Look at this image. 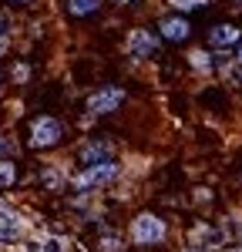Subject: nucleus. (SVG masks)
I'll return each instance as SVG.
<instances>
[{
  "mask_svg": "<svg viewBox=\"0 0 242 252\" xmlns=\"http://www.w3.org/2000/svg\"><path fill=\"white\" fill-rule=\"evenodd\" d=\"M165 235H168L165 222H161L158 215H151V212L138 215L135 225H131V239H135V246H158V242H165Z\"/></svg>",
  "mask_w": 242,
  "mask_h": 252,
  "instance_id": "obj_1",
  "label": "nucleus"
},
{
  "mask_svg": "<svg viewBox=\"0 0 242 252\" xmlns=\"http://www.w3.org/2000/svg\"><path fill=\"white\" fill-rule=\"evenodd\" d=\"M60 138H64V125L58 118H37L34 128H30V148H54Z\"/></svg>",
  "mask_w": 242,
  "mask_h": 252,
  "instance_id": "obj_2",
  "label": "nucleus"
},
{
  "mask_svg": "<svg viewBox=\"0 0 242 252\" xmlns=\"http://www.w3.org/2000/svg\"><path fill=\"white\" fill-rule=\"evenodd\" d=\"M118 175V165L108 158V161H98V165H88L84 172H81L78 178V189L81 192H88V189H98V185H104V182H111Z\"/></svg>",
  "mask_w": 242,
  "mask_h": 252,
  "instance_id": "obj_3",
  "label": "nucleus"
},
{
  "mask_svg": "<svg viewBox=\"0 0 242 252\" xmlns=\"http://www.w3.org/2000/svg\"><path fill=\"white\" fill-rule=\"evenodd\" d=\"M121 101H124V91L121 88H101L94 94L88 97V111L91 115H108V111H115Z\"/></svg>",
  "mask_w": 242,
  "mask_h": 252,
  "instance_id": "obj_4",
  "label": "nucleus"
},
{
  "mask_svg": "<svg viewBox=\"0 0 242 252\" xmlns=\"http://www.w3.org/2000/svg\"><path fill=\"white\" fill-rule=\"evenodd\" d=\"M128 47H131V54H135V58H151V54L158 51V40L151 37L148 31H131Z\"/></svg>",
  "mask_w": 242,
  "mask_h": 252,
  "instance_id": "obj_5",
  "label": "nucleus"
},
{
  "mask_svg": "<svg viewBox=\"0 0 242 252\" xmlns=\"http://www.w3.org/2000/svg\"><path fill=\"white\" fill-rule=\"evenodd\" d=\"M158 31H161V37H165V40H175V44H179V40L188 37L192 27H188V20H185V17H165L158 24Z\"/></svg>",
  "mask_w": 242,
  "mask_h": 252,
  "instance_id": "obj_6",
  "label": "nucleus"
},
{
  "mask_svg": "<svg viewBox=\"0 0 242 252\" xmlns=\"http://www.w3.org/2000/svg\"><path fill=\"white\" fill-rule=\"evenodd\" d=\"M236 40H239V27H232V24H219V27L209 31V44L219 47V51L222 47H232Z\"/></svg>",
  "mask_w": 242,
  "mask_h": 252,
  "instance_id": "obj_7",
  "label": "nucleus"
},
{
  "mask_svg": "<svg viewBox=\"0 0 242 252\" xmlns=\"http://www.w3.org/2000/svg\"><path fill=\"white\" fill-rule=\"evenodd\" d=\"M108 158H111V141H91V145H84V152H81L84 168H88V165H98V161H108Z\"/></svg>",
  "mask_w": 242,
  "mask_h": 252,
  "instance_id": "obj_8",
  "label": "nucleus"
},
{
  "mask_svg": "<svg viewBox=\"0 0 242 252\" xmlns=\"http://www.w3.org/2000/svg\"><path fill=\"white\" fill-rule=\"evenodd\" d=\"M67 10L74 17H88V14H98L101 10V0H67Z\"/></svg>",
  "mask_w": 242,
  "mask_h": 252,
  "instance_id": "obj_9",
  "label": "nucleus"
},
{
  "mask_svg": "<svg viewBox=\"0 0 242 252\" xmlns=\"http://www.w3.org/2000/svg\"><path fill=\"white\" fill-rule=\"evenodd\" d=\"M188 64H192L195 71H212V67H215L212 54H205V51H192V54H188Z\"/></svg>",
  "mask_w": 242,
  "mask_h": 252,
  "instance_id": "obj_10",
  "label": "nucleus"
},
{
  "mask_svg": "<svg viewBox=\"0 0 242 252\" xmlns=\"http://www.w3.org/2000/svg\"><path fill=\"white\" fill-rule=\"evenodd\" d=\"M175 10H182V14H192V10H205L209 7V0H168Z\"/></svg>",
  "mask_w": 242,
  "mask_h": 252,
  "instance_id": "obj_11",
  "label": "nucleus"
},
{
  "mask_svg": "<svg viewBox=\"0 0 242 252\" xmlns=\"http://www.w3.org/2000/svg\"><path fill=\"white\" fill-rule=\"evenodd\" d=\"M17 182V168L10 161H0V189H10Z\"/></svg>",
  "mask_w": 242,
  "mask_h": 252,
  "instance_id": "obj_12",
  "label": "nucleus"
},
{
  "mask_svg": "<svg viewBox=\"0 0 242 252\" xmlns=\"http://www.w3.org/2000/svg\"><path fill=\"white\" fill-rule=\"evenodd\" d=\"M20 235V225H0V242H14Z\"/></svg>",
  "mask_w": 242,
  "mask_h": 252,
  "instance_id": "obj_13",
  "label": "nucleus"
},
{
  "mask_svg": "<svg viewBox=\"0 0 242 252\" xmlns=\"http://www.w3.org/2000/svg\"><path fill=\"white\" fill-rule=\"evenodd\" d=\"M0 225H17V215L10 209H0Z\"/></svg>",
  "mask_w": 242,
  "mask_h": 252,
  "instance_id": "obj_14",
  "label": "nucleus"
},
{
  "mask_svg": "<svg viewBox=\"0 0 242 252\" xmlns=\"http://www.w3.org/2000/svg\"><path fill=\"white\" fill-rule=\"evenodd\" d=\"M101 249H104V252H118V249H121V242L115 239V235H111V239H101Z\"/></svg>",
  "mask_w": 242,
  "mask_h": 252,
  "instance_id": "obj_15",
  "label": "nucleus"
},
{
  "mask_svg": "<svg viewBox=\"0 0 242 252\" xmlns=\"http://www.w3.org/2000/svg\"><path fill=\"white\" fill-rule=\"evenodd\" d=\"M44 252H64L60 239H51V242H44Z\"/></svg>",
  "mask_w": 242,
  "mask_h": 252,
  "instance_id": "obj_16",
  "label": "nucleus"
},
{
  "mask_svg": "<svg viewBox=\"0 0 242 252\" xmlns=\"http://www.w3.org/2000/svg\"><path fill=\"white\" fill-rule=\"evenodd\" d=\"M3 40H7V17H0V47H3Z\"/></svg>",
  "mask_w": 242,
  "mask_h": 252,
  "instance_id": "obj_17",
  "label": "nucleus"
},
{
  "mask_svg": "<svg viewBox=\"0 0 242 252\" xmlns=\"http://www.w3.org/2000/svg\"><path fill=\"white\" fill-rule=\"evenodd\" d=\"M3 152H7V141H3V138H0V155H3Z\"/></svg>",
  "mask_w": 242,
  "mask_h": 252,
  "instance_id": "obj_18",
  "label": "nucleus"
},
{
  "mask_svg": "<svg viewBox=\"0 0 242 252\" xmlns=\"http://www.w3.org/2000/svg\"><path fill=\"white\" fill-rule=\"evenodd\" d=\"M236 61H239V64H242V47H239V51H236Z\"/></svg>",
  "mask_w": 242,
  "mask_h": 252,
  "instance_id": "obj_19",
  "label": "nucleus"
},
{
  "mask_svg": "<svg viewBox=\"0 0 242 252\" xmlns=\"http://www.w3.org/2000/svg\"><path fill=\"white\" fill-rule=\"evenodd\" d=\"M14 3H30V0H14Z\"/></svg>",
  "mask_w": 242,
  "mask_h": 252,
  "instance_id": "obj_20",
  "label": "nucleus"
},
{
  "mask_svg": "<svg viewBox=\"0 0 242 252\" xmlns=\"http://www.w3.org/2000/svg\"><path fill=\"white\" fill-rule=\"evenodd\" d=\"M121 3H131V0H121Z\"/></svg>",
  "mask_w": 242,
  "mask_h": 252,
  "instance_id": "obj_21",
  "label": "nucleus"
},
{
  "mask_svg": "<svg viewBox=\"0 0 242 252\" xmlns=\"http://www.w3.org/2000/svg\"><path fill=\"white\" fill-rule=\"evenodd\" d=\"M239 81H242V74H239Z\"/></svg>",
  "mask_w": 242,
  "mask_h": 252,
  "instance_id": "obj_22",
  "label": "nucleus"
},
{
  "mask_svg": "<svg viewBox=\"0 0 242 252\" xmlns=\"http://www.w3.org/2000/svg\"><path fill=\"white\" fill-rule=\"evenodd\" d=\"M239 3H242V0H239Z\"/></svg>",
  "mask_w": 242,
  "mask_h": 252,
  "instance_id": "obj_23",
  "label": "nucleus"
}]
</instances>
